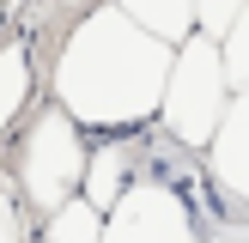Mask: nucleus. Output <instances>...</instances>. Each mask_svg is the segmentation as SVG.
<instances>
[{"label":"nucleus","mask_w":249,"mask_h":243,"mask_svg":"<svg viewBox=\"0 0 249 243\" xmlns=\"http://www.w3.org/2000/svg\"><path fill=\"white\" fill-rule=\"evenodd\" d=\"M195 201V225H201V243H249V207L219 194L207 182V194H189Z\"/></svg>","instance_id":"obj_7"},{"label":"nucleus","mask_w":249,"mask_h":243,"mask_svg":"<svg viewBox=\"0 0 249 243\" xmlns=\"http://www.w3.org/2000/svg\"><path fill=\"white\" fill-rule=\"evenodd\" d=\"M231 104V79H225V49L219 36L189 31L170 55V79H164V104H158V122L177 146L189 152H207V140L219 134Z\"/></svg>","instance_id":"obj_2"},{"label":"nucleus","mask_w":249,"mask_h":243,"mask_svg":"<svg viewBox=\"0 0 249 243\" xmlns=\"http://www.w3.org/2000/svg\"><path fill=\"white\" fill-rule=\"evenodd\" d=\"M170 55L177 43L134 24L116 0H97L55 55V109H67L79 128H104V134L146 128L158 122V104H164Z\"/></svg>","instance_id":"obj_1"},{"label":"nucleus","mask_w":249,"mask_h":243,"mask_svg":"<svg viewBox=\"0 0 249 243\" xmlns=\"http://www.w3.org/2000/svg\"><path fill=\"white\" fill-rule=\"evenodd\" d=\"M134 176H140V146H134V134H116V140H104V146L85 152V182H79L85 194L79 201H91L97 213H109Z\"/></svg>","instance_id":"obj_6"},{"label":"nucleus","mask_w":249,"mask_h":243,"mask_svg":"<svg viewBox=\"0 0 249 243\" xmlns=\"http://www.w3.org/2000/svg\"><path fill=\"white\" fill-rule=\"evenodd\" d=\"M237 12H243V0H195V31H207V36H225Z\"/></svg>","instance_id":"obj_12"},{"label":"nucleus","mask_w":249,"mask_h":243,"mask_svg":"<svg viewBox=\"0 0 249 243\" xmlns=\"http://www.w3.org/2000/svg\"><path fill=\"white\" fill-rule=\"evenodd\" d=\"M0 243H18V213H12L6 189H0Z\"/></svg>","instance_id":"obj_13"},{"label":"nucleus","mask_w":249,"mask_h":243,"mask_svg":"<svg viewBox=\"0 0 249 243\" xmlns=\"http://www.w3.org/2000/svg\"><path fill=\"white\" fill-rule=\"evenodd\" d=\"M85 134L79 122L67 116V109H43L36 116V128L24 134V152H18V189L24 201L36 207V213H55V207H67L73 194H79L85 182Z\"/></svg>","instance_id":"obj_4"},{"label":"nucleus","mask_w":249,"mask_h":243,"mask_svg":"<svg viewBox=\"0 0 249 243\" xmlns=\"http://www.w3.org/2000/svg\"><path fill=\"white\" fill-rule=\"evenodd\" d=\"M97 231H104V213H97L91 201H79L73 194L67 207H55L43 225V243H97Z\"/></svg>","instance_id":"obj_10"},{"label":"nucleus","mask_w":249,"mask_h":243,"mask_svg":"<svg viewBox=\"0 0 249 243\" xmlns=\"http://www.w3.org/2000/svg\"><path fill=\"white\" fill-rule=\"evenodd\" d=\"M201 158H207V182H213L219 194H231V201L249 207V85L231 91L225 122H219V134L207 140Z\"/></svg>","instance_id":"obj_5"},{"label":"nucleus","mask_w":249,"mask_h":243,"mask_svg":"<svg viewBox=\"0 0 249 243\" xmlns=\"http://www.w3.org/2000/svg\"><path fill=\"white\" fill-rule=\"evenodd\" d=\"M0 6H6V0H0Z\"/></svg>","instance_id":"obj_14"},{"label":"nucleus","mask_w":249,"mask_h":243,"mask_svg":"<svg viewBox=\"0 0 249 243\" xmlns=\"http://www.w3.org/2000/svg\"><path fill=\"white\" fill-rule=\"evenodd\" d=\"M116 6L134 24H146L152 36H164V43H182L195 31V0H116Z\"/></svg>","instance_id":"obj_8"},{"label":"nucleus","mask_w":249,"mask_h":243,"mask_svg":"<svg viewBox=\"0 0 249 243\" xmlns=\"http://www.w3.org/2000/svg\"><path fill=\"white\" fill-rule=\"evenodd\" d=\"M97 243H201L189 189L164 170H140L122 189V201L104 213Z\"/></svg>","instance_id":"obj_3"},{"label":"nucleus","mask_w":249,"mask_h":243,"mask_svg":"<svg viewBox=\"0 0 249 243\" xmlns=\"http://www.w3.org/2000/svg\"><path fill=\"white\" fill-rule=\"evenodd\" d=\"M219 49H225V79H231V91H243V85H249V0H243L237 18H231V31L219 36Z\"/></svg>","instance_id":"obj_11"},{"label":"nucleus","mask_w":249,"mask_h":243,"mask_svg":"<svg viewBox=\"0 0 249 243\" xmlns=\"http://www.w3.org/2000/svg\"><path fill=\"white\" fill-rule=\"evenodd\" d=\"M24 97H31V55H24V43H6L0 49V134L12 128Z\"/></svg>","instance_id":"obj_9"}]
</instances>
